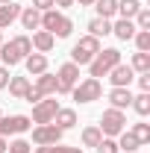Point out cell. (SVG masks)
Returning <instances> with one entry per match:
<instances>
[{
	"mask_svg": "<svg viewBox=\"0 0 150 153\" xmlns=\"http://www.w3.org/2000/svg\"><path fill=\"white\" fill-rule=\"evenodd\" d=\"M30 53H33L30 36H15L12 41H3V44H0V59H3V65H6V68H12V65L24 62Z\"/></svg>",
	"mask_w": 150,
	"mask_h": 153,
	"instance_id": "cell-1",
	"label": "cell"
},
{
	"mask_svg": "<svg viewBox=\"0 0 150 153\" xmlns=\"http://www.w3.org/2000/svg\"><path fill=\"white\" fill-rule=\"evenodd\" d=\"M41 30H47L53 38H68L74 30V21L56 9H47V12H41Z\"/></svg>",
	"mask_w": 150,
	"mask_h": 153,
	"instance_id": "cell-2",
	"label": "cell"
},
{
	"mask_svg": "<svg viewBox=\"0 0 150 153\" xmlns=\"http://www.w3.org/2000/svg\"><path fill=\"white\" fill-rule=\"evenodd\" d=\"M100 50H103V47H100V38L82 36V38L74 44V50H71V62H74V65H88Z\"/></svg>",
	"mask_w": 150,
	"mask_h": 153,
	"instance_id": "cell-3",
	"label": "cell"
},
{
	"mask_svg": "<svg viewBox=\"0 0 150 153\" xmlns=\"http://www.w3.org/2000/svg\"><path fill=\"white\" fill-rule=\"evenodd\" d=\"M118 62H121V50H118V47H106V50H100V53L88 62V71H91V76L97 79V76H106Z\"/></svg>",
	"mask_w": 150,
	"mask_h": 153,
	"instance_id": "cell-4",
	"label": "cell"
},
{
	"mask_svg": "<svg viewBox=\"0 0 150 153\" xmlns=\"http://www.w3.org/2000/svg\"><path fill=\"white\" fill-rule=\"evenodd\" d=\"M124 127H127V115H124V109H106V112H103V118H100V133L106 135V138L121 135Z\"/></svg>",
	"mask_w": 150,
	"mask_h": 153,
	"instance_id": "cell-5",
	"label": "cell"
},
{
	"mask_svg": "<svg viewBox=\"0 0 150 153\" xmlns=\"http://www.w3.org/2000/svg\"><path fill=\"white\" fill-rule=\"evenodd\" d=\"M71 94H74L76 103H94V100H100V94H103V85H100V79L88 76V79H82L79 85L71 88Z\"/></svg>",
	"mask_w": 150,
	"mask_h": 153,
	"instance_id": "cell-6",
	"label": "cell"
},
{
	"mask_svg": "<svg viewBox=\"0 0 150 153\" xmlns=\"http://www.w3.org/2000/svg\"><path fill=\"white\" fill-rule=\"evenodd\" d=\"M76 79H79V65H74V62H65V65L56 71V91L68 94V91L76 85Z\"/></svg>",
	"mask_w": 150,
	"mask_h": 153,
	"instance_id": "cell-7",
	"label": "cell"
},
{
	"mask_svg": "<svg viewBox=\"0 0 150 153\" xmlns=\"http://www.w3.org/2000/svg\"><path fill=\"white\" fill-rule=\"evenodd\" d=\"M59 112V103L53 97H41L36 106H33V124H53V115Z\"/></svg>",
	"mask_w": 150,
	"mask_h": 153,
	"instance_id": "cell-8",
	"label": "cell"
},
{
	"mask_svg": "<svg viewBox=\"0 0 150 153\" xmlns=\"http://www.w3.org/2000/svg\"><path fill=\"white\" fill-rule=\"evenodd\" d=\"M33 127V121L27 115H9V118H0V135H21Z\"/></svg>",
	"mask_w": 150,
	"mask_h": 153,
	"instance_id": "cell-9",
	"label": "cell"
},
{
	"mask_svg": "<svg viewBox=\"0 0 150 153\" xmlns=\"http://www.w3.org/2000/svg\"><path fill=\"white\" fill-rule=\"evenodd\" d=\"M62 133L65 130H59L56 124H38L36 130H33V141H36L38 147L41 144H59L62 141Z\"/></svg>",
	"mask_w": 150,
	"mask_h": 153,
	"instance_id": "cell-10",
	"label": "cell"
},
{
	"mask_svg": "<svg viewBox=\"0 0 150 153\" xmlns=\"http://www.w3.org/2000/svg\"><path fill=\"white\" fill-rule=\"evenodd\" d=\"M109 79H112V88H130V82L135 79V71H132L130 65H124V62H118L112 71H109Z\"/></svg>",
	"mask_w": 150,
	"mask_h": 153,
	"instance_id": "cell-11",
	"label": "cell"
},
{
	"mask_svg": "<svg viewBox=\"0 0 150 153\" xmlns=\"http://www.w3.org/2000/svg\"><path fill=\"white\" fill-rule=\"evenodd\" d=\"M33 88H36L41 97L56 94V74H47V71H44V74H38V76H36V85H33Z\"/></svg>",
	"mask_w": 150,
	"mask_h": 153,
	"instance_id": "cell-12",
	"label": "cell"
},
{
	"mask_svg": "<svg viewBox=\"0 0 150 153\" xmlns=\"http://www.w3.org/2000/svg\"><path fill=\"white\" fill-rule=\"evenodd\" d=\"M21 15V6L12 0V3H0V30H6V27H12Z\"/></svg>",
	"mask_w": 150,
	"mask_h": 153,
	"instance_id": "cell-13",
	"label": "cell"
},
{
	"mask_svg": "<svg viewBox=\"0 0 150 153\" xmlns=\"http://www.w3.org/2000/svg\"><path fill=\"white\" fill-rule=\"evenodd\" d=\"M30 44L36 47L38 53H50V50H53V44H56V38L50 36L47 30H38V33H33V38H30Z\"/></svg>",
	"mask_w": 150,
	"mask_h": 153,
	"instance_id": "cell-14",
	"label": "cell"
},
{
	"mask_svg": "<svg viewBox=\"0 0 150 153\" xmlns=\"http://www.w3.org/2000/svg\"><path fill=\"white\" fill-rule=\"evenodd\" d=\"M24 65H27V74L30 76H38L47 71V56L44 53H30V56L24 59Z\"/></svg>",
	"mask_w": 150,
	"mask_h": 153,
	"instance_id": "cell-15",
	"label": "cell"
},
{
	"mask_svg": "<svg viewBox=\"0 0 150 153\" xmlns=\"http://www.w3.org/2000/svg\"><path fill=\"white\" fill-rule=\"evenodd\" d=\"M109 103H112V109H127L132 103V91L130 88H112L109 91Z\"/></svg>",
	"mask_w": 150,
	"mask_h": 153,
	"instance_id": "cell-16",
	"label": "cell"
},
{
	"mask_svg": "<svg viewBox=\"0 0 150 153\" xmlns=\"http://www.w3.org/2000/svg\"><path fill=\"white\" fill-rule=\"evenodd\" d=\"M21 24H24V30H38L41 27V12L33 9V6H27V9H21Z\"/></svg>",
	"mask_w": 150,
	"mask_h": 153,
	"instance_id": "cell-17",
	"label": "cell"
},
{
	"mask_svg": "<svg viewBox=\"0 0 150 153\" xmlns=\"http://www.w3.org/2000/svg\"><path fill=\"white\" fill-rule=\"evenodd\" d=\"M53 124H56L59 130H71V127L76 124V112H74V109H62V106H59V112L53 115Z\"/></svg>",
	"mask_w": 150,
	"mask_h": 153,
	"instance_id": "cell-18",
	"label": "cell"
},
{
	"mask_svg": "<svg viewBox=\"0 0 150 153\" xmlns=\"http://www.w3.org/2000/svg\"><path fill=\"white\" fill-rule=\"evenodd\" d=\"M112 33L121 38V41H130V38L135 36V24H132L130 18H121L118 24H112Z\"/></svg>",
	"mask_w": 150,
	"mask_h": 153,
	"instance_id": "cell-19",
	"label": "cell"
},
{
	"mask_svg": "<svg viewBox=\"0 0 150 153\" xmlns=\"http://www.w3.org/2000/svg\"><path fill=\"white\" fill-rule=\"evenodd\" d=\"M6 88H9V94H12V97H18V100H24V94L30 91V79H27V76H12Z\"/></svg>",
	"mask_w": 150,
	"mask_h": 153,
	"instance_id": "cell-20",
	"label": "cell"
},
{
	"mask_svg": "<svg viewBox=\"0 0 150 153\" xmlns=\"http://www.w3.org/2000/svg\"><path fill=\"white\" fill-rule=\"evenodd\" d=\"M88 36H94V38H100V36H109L112 33V24H109V18H91L88 21Z\"/></svg>",
	"mask_w": 150,
	"mask_h": 153,
	"instance_id": "cell-21",
	"label": "cell"
},
{
	"mask_svg": "<svg viewBox=\"0 0 150 153\" xmlns=\"http://www.w3.org/2000/svg\"><path fill=\"white\" fill-rule=\"evenodd\" d=\"M94 9H97V18H112L118 15V0H94Z\"/></svg>",
	"mask_w": 150,
	"mask_h": 153,
	"instance_id": "cell-22",
	"label": "cell"
},
{
	"mask_svg": "<svg viewBox=\"0 0 150 153\" xmlns=\"http://www.w3.org/2000/svg\"><path fill=\"white\" fill-rule=\"evenodd\" d=\"M138 9H141V3H138V0H118V15H121V18H130V21H132Z\"/></svg>",
	"mask_w": 150,
	"mask_h": 153,
	"instance_id": "cell-23",
	"label": "cell"
},
{
	"mask_svg": "<svg viewBox=\"0 0 150 153\" xmlns=\"http://www.w3.org/2000/svg\"><path fill=\"white\" fill-rule=\"evenodd\" d=\"M130 106H132L138 115H141V118H144V115H150V91H141L138 97H132Z\"/></svg>",
	"mask_w": 150,
	"mask_h": 153,
	"instance_id": "cell-24",
	"label": "cell"
},
{
	"mask_svg": "<svg viewBox=\"0 0 150 153\" xmlns=\"http://www.w3.org/2000/svg\"><path fill=\"white\" fill-rule=\"evenodd\" d=\"M130 68L135 71V74H147L150 71V53H135L130 62Z\"/></svg>",
	"mask_w": 150,
	"mask_h": 153,
	"instance_id": "cell-25",
	"label": "cell"
},
{
	"mask_svg": "<svg viewBox=\"0 0 150 153\" xmlns=\"http://www.w3.org/2000/svg\"><path fill=\"white\" fill-rule=\"evenodd\" d=\"M100 138H103L100 127H85V130H82V144H85V147H97Z\"/></svg>",
	"mask_w": 150,
	"mask_h": 153,
	"instance_id": "cell-26",
	"label": "cell"
},
{
	"mask_svg": "<svg viewBox=\"0 0 150 153\" xmlns=\"http://www.w3.org/2000/svg\"><path fill=\"white\" fill-rule=\"evenodd\" d=\"M36 153H82V147H65L59 141V144H41V147H36Z\"/></svg>",
	"mask_w": 150,
	"mask_h": 153,
	"instance_id": "cell-27",
	"label": "cell"
},
{
	"mask_svg": "<svg viewBox=\"0 0 150 153\" xmlns=\"http://www.w3.org/2000/svg\"><path fill=\"white\" fill-rule=\"evenodd\" d=\"M138 147H141V144L135 141V135H132V133H127V130H124V133H121V141H118V150H127V153H135V150H138Z\"/></svg>",
	"mask_w": 150,
	"mask_h": 153,
	"instance_id": "cell-28",
	"label": "cell"
},
{
	"mask_svg": "<svg viewBox=\"0 0 150 153\" xmlns=\"http://www.w3.org/2000/svg\"><path fill=\"white\" fill-rule=\"evenodd\" d=\"M135 47H138V53H150V30H135Z\"/></svg>",
	"mask_w": 150,
	"mask_h": 153,
	"instance_id": "cell-29",
	"label": "cell"
},
{
	"mask_svg": "<svg viewBox=\"0 0 150 153\" xmlns=\"http://www.w3.org/2000/svg\"><path fill=\"white\" fill-rule=\"evenodd\" d=\"M130 133L135 135V141H138V144H147V141H150V124H135Z\"/></svg>",
	"mask_w": 150,
	"mask_h": 153,
	"instance_id": "cell-30",
	"label": "cell"
},
{
	"mask_svg": "<svg viewBox=\"0 0 150 153\" xmlns=\"http://www.w3.org/2000/svg\"><path fill=\"white\" fill-rule=\"evenodd\" d=\"M132 24H135V30H150V9L141 6V9L135 12V21H132Z\"/></svg>",
	"mask_w": 150,
	"mask_h": 153,
	"instance_id": "cell-31",
	"label": "cell"
},
{
	"mask_svg": "<svg viewBox=\"0 0 150 153\" xmlns=\"http://www.w3.org/2000/svg\"><path fill=\"white\" fill-rule=\"evenodd\" d=\"M97 153H118V141L115 138H100V144H97Z\"/></svg>",
	"mask_w": 150,
	"mask_h": 153,
	"instance_id": "cell-32",
	"label": "cell"
},
{
	"mask_svg": "<svg viewBox=\"0 0 150 153\" xmlns=\"http://www.w3.org/2000/svg\"><path fill=\"white\" fill-rule=\"evenodd\" d=\"M30 150H33V144H30V141H24V138L12 141V144L6 147V153H30Z\"/></svg>",
	"mask_w": 150,
	"mask_h": 153,
	"instance_id": "cell-33",
	"label": "cell"
},
{
	"mask_svg": "<svg viewBox=\"0 0 150 153\" xmlns=\"http://www.w3.org/2000/svg\"><path fill=\"white\" fill-rule=\"evenodd\" d=\"M33 9H38V12H47V9H53V0H33Z\"/></svg>",
	"mask_w": 150,
	"mask_h": 153,
	"instance_id": "cell-34",
	"label": "cell"
},
{
	"mask_svg": "<svg viewBox=\"0 0 150 153\" xmlns=\"http://www.w3.org/2000/svg\"><path fill=\"white\" fill-rule=\"evenodd\" d=\"M138 85H141V91H150V71L147 74H138Z\"/></svg>",
	"mask_w": 150,
	"mask_h": 153,
	"instance_id": "cell-35",
	"label": "cell"
},
{
	"mask_svg": "<svg viewBox=\"0 0 150 153\" xmlns=\"http://www.w3.org/2000/svg\"><path fill=\"white\" fill-rule=\"evenodd\" d=\"M9 79H12L9 68H0V88H6V85H9Z\"/></svg>",
	"mask_w": 150,
	"mask_h": 153,
	"instance_id": "cell-36",
	"label": "cell"
},
{
	"mask_svg": "<svg viewBox=\"0 0 150 153\" xmlns=\"http://www.w3.org/2000/svg\"><path fill=\"white\" fill-rule=\"evenodd\" d=\"M24 100H30V103H38V100H41V94H38L36 88H33V85H30V91H27V94H24Z\"/></svg>",
	"mask_w": 150,
	"mask_h": 153,
	"instance_id": "cell-37",
	"label": "cell"
},
{
	"mask_svg": "<svg viewBox=\"0 0 150 153\" xmlns=\"http://www.w3.org/2000/svg\"><path fill=\"white\" fill-rule=\"evenodd\" d=\"M53 6H59V9H68V6H74V0H53Z\"/></svg>",
	"mask_w": 150,
	"mask_h": 153,
	"instance_id": "cell-38",
	"label": "cell"
},
{
	"mask_svg": "<svg viewBox=\"0 0 150 153\" xmlns=\"http://www.w3.org/2000/svg\"><path fill=\"white\" fill-rule=\"evenodd\" d=\"M6 147H9V141H6V138L0 135V153H6Z\"/></svg>",
	"mask_w": 150,
	"mask_h": 153,
	"instance_id": "cell-39",
	"label": "cell"
},
{
	"mask_svg": "<svg viewBox=\"0 0 150 153\" xmlns=\"http://www.w3.org/2000/svg\"><path fill=\"white\" fill-rule=\"evenodd\" d=\"M74 3H79V6H91L94 0H74Z\"/></svg>",
	"mask_w": 150,
	"mask_h": 153,
	"instance_id": "cell-40",
	"label": "cell"
},
{
	"mask_svg": "<svg viewBox=\"0 0 150 153\" xmlns=\"http://www.w3.org/2000/svg\"><path fill=\"white\" fill-rule=\"evenodd\" d=\"M0 44H3V30H0Z\"/></svg>",
	"mask_w": 150,
	"mask_h": 153,
	"instance_id": "cell-41",
	"label": "cell"
},
{
	"mask_svg": "<svg viewBox=\"0 0 150 153\" xmlns=\"http://www.w3.org/2000/svg\"><path fill=\"white\" fill-rule=\"evenodd\" d=\"M0 3H12V0H0Z\"/></svg>",
	"mask_w": 150,
	"mask_h": 153,
	"instance_id": "cell-42",
	"label": "cell"
},
{
	"mask_svg": "<svg viewBox=\"0 0 150 153\" xmlns=\"http://www.w3.org/2000/svg\"><path fill=\"white\" fill-rule=\"evenodd\" d=\"M0 118H3V112H0Z\"/></svg>",
	"mask_w": 150,
	"mask_h": 153,
	"instance_id": "cell-43",
	"label": "cell"
}]
</instances>
